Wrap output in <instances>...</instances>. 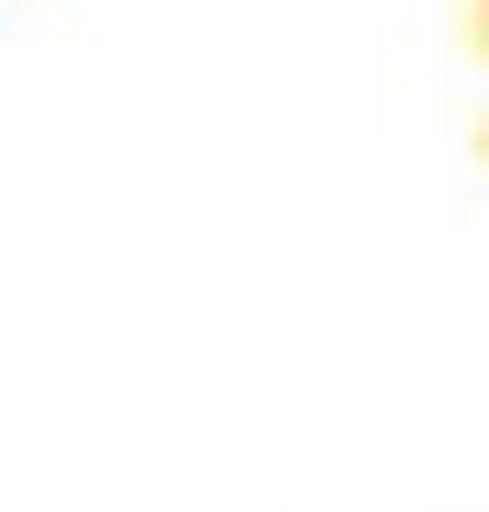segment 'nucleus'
Listing matches in <instances>:
<instances>
[]
</instances>
